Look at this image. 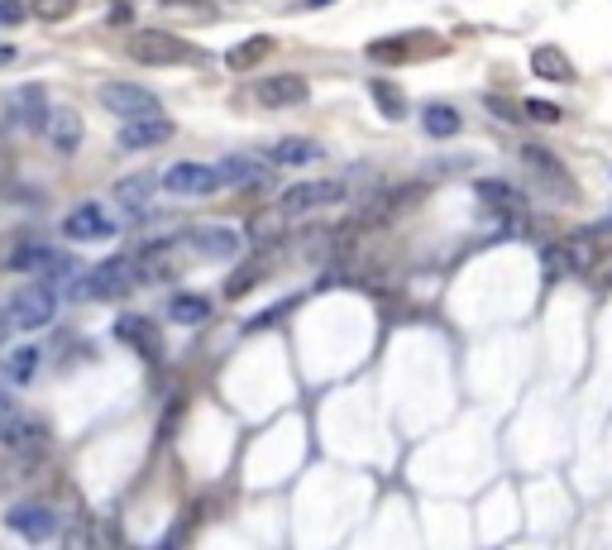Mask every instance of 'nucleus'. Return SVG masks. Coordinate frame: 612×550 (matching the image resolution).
I'll return each instance as SVG.
<instances>
[{"label": "nucleus", "mask_w": 612, "mask_h": 550, "mask_svg": "<svg viewBox=\"0 0 612 550\" xmlns=\"http://www.w3.org/2000/svg\"><path fill=\"white\" fill-rule=\"evenodd\" d=\"M421 130L436 134V139H450V134H459V110H455V106H440V101H431V106L421 110Z\"/></svg>", "instance_id": "412c9836"}, {"label": "nucleus", "mask_w": 612, "mask_h": 550, "mask_svg": "<svg viewBox=\"0 0 612 550\" xmlns=\"http://www.w3.org/2000/svg\"><path fill=\"white\" fill-rule=\"evenodd\" d=\"M44 139L58 154H72L82 144V115L72 106H53V115H48V125H44Z\"/></svg>", "instance_id": "4468645a"}, {"label": "nucleus", "mask_w": 612, "mask_h": 550, "mask_svg": "<svg viewBox=\"0 0 612 550\" xmlns=\"http://www.w3.org/2000/svg\"><path fill=\"white\" fill-rule=\"evenodd\" d=\"M187 244L197 249L201 259H235L244 249V235L235 230V225H192V235H187Z\"/></svg>", "instance_id": "1a4fd4ad"}, {"label": "nucleus", "mask_w": 612, "mask_h": 550, "mask_svg": "<svg viewBox=\"0 0 612 550\" xmlns=\"http://www.w3.org/2000/svg\"><path fill=\"white\" fill-rule=\"evenodd\" d=\"M20 20H24L20 0H0V24H20Z\"/></svg>", "instance_id": "72a5a7b5"}, {"label": "nucleus", "mask_w": 612, "mask_h": 550, "mask_svg": "<svg viewBox=\"0 0 612 550\" xmlns=\"http://www.w3.org/2000/svg\"><path fill=\"white\" fill-rule=\"evenodd\" d=\"M101 106H106L110 115H125V120H134V115H153V110H158V101H153V91L134 87V82H106V87H101Z\"/></svg>", "instance_id": "9d476101"}, {"label": "nucleus", "mask_w": 612, "mask_h": 550, "mask_svg": "<svg viewBox=\"0 0 612 550\" xmlns=\"http://www.w3.org/2000/svg\"><path fill=\"white\" fill-rule=\"evenodd\" d=\"M130 20H134V5H130V0H110L106 24H130Z\"/></svg>", "instance_id": "473e14b6"}, {"label": "nucleus", "mask_w": 612, "mask_h": 550, "mask_svg": "<svg viewBox=\"0 0 612 550\" xmlns=\"http://www.w3.org/2000/svg\"><path fill=\"white\" fill-rule=\"evenodd\" d=\"M263 53H273V39H268V34H254V39H244V44H235L225 53V67H230V72H249L254 63H263Z\"/></svg>", "instance_id": "6ab92c4d"}, {"label": "nucleus", "mask_w": 612, "mask_h": 550, "mask_svg": "<svg viewBox=\"0 0 612 550\" xmlns=\"http://www.w3.org/2000/svg\"><path fill=\"white\" fill-rule=\"evenodd\" d=\"M306 96H311V82L297 77V72H273V77H263L259 87H254V101L268 110H292V106H306Z\"/></svg>", "instance_id": "0eeeda50"}, {"label": "nucleus", "mask_w": 612, "mask_h": 550, "mask_svg": "<svg viewBox=\"0 0 612 550\" xmlns=\"http://www.w3.org/2000/svg\"><path fill=\"white\" fill-rule=\"evenodd\" d=\"M479 197H483V201H493L498 211H522V206H526L522 192H512L507 182H479Z\"/></svg>", "instance_id": "393cba45"}, {"label": "nucleus", "mask_w": 612, "mask_h": 550, "mask_svg": "<svg viewBox=\"0 0 612 550\" xmlns=\"http://www.w3.org/2000/svg\"><path fill=\"white\" fill-rule=\"evenodd\" d=\"M134 63L144 67H177V63H201V48L187 44V39H177V34H163V29H139L130 34V44H125Z\"/></svg>", "instance_id": "f257e3e1"}, {"label": "nucleus", "mask_w": 612, "mask_h": 550, "mask_svg": "<svg viewBox=\"0 0 612 550\" xmlns=\"http://www.w3.org/2000/svg\"><path fill=\"white\" fill-rule=\"evenodd\" d=\"M5 527L15 531V536H24V541H48V536L58 531V517H53V507H44V503H20L5 512Z\"/></svg>", "instance_id": "9b49d317"}, {"label": "nucleus", "mask_w": 612, "mask_h": 550, "mask_svg": "<svg viewBox=\"0 0 612 550\" xmlns=\"http://www.w3.org/2000/svg\"><path fill=\"white\" fill-rule=\"evenodd\" d=\"M10 316H15V326L20 330H39L53 321V311H58V292L48 287V278H34V283H24L10 302Z\"/></svg>", "instance_id": "f03ea898"}, {"label": "nucleus", "mask_w": 612, "mask_h": 550, "mask_svg": "<svg viewBox=\"0 0 612 550\" xmlns=\"http://www.w3.org/2000/svg\"><path fill=\"white\" fill-rule=\"evenodd\" d=\"M488 110H498V115H507V120H517V106H507V101H498V96H488Z\"/></svg>", "instance_id": "f704fd0d"}, {"label": "nucleus", "mask_w": 612, "mask_h": 550, "mask_svg": "<svg viewBox=\"0 0 612 550\" xmlns=\"http://www.w3.org/2000/svg\"><path fill=\"white\" fill-rule=\"evenodd\" d=\"M29 15H39L44 24H63L77 15V0H34L29 5Z\"/></svg>", "instance_id": "bb28decb"}, {"label": "nucleus", "mask_w": 612, "mask_h": 550, "mask_svg": "<svg viewBox=\"0 0 612 550\" xmlns=\"http://www.w3.org/2000/svg\"><path fill=\"white\" fill-rule=\"evenodd\" d=\"M10 330H15V316H10V307H0V340H5Z\"/></svg>", "instance_id": "c9c22d12"}, {"label": "nucleus", "mask_w": 612, "mask_h": 550, "mask_svg": "<svg viewBox=\"0 0 612 550\" xmlns=\"http://www.w3.org/2000/svg\"><path fill=\"white\" fill-rule=\"evenodd\" d=\"M345 201V182L340 177H311V182H292L278 206L287 216H302V211H321V206H340Z\"/></svg>", "instance_id": "7ed1b4c3"}, {"label": "nucleus", "mask_w": 612, "mask_h": 550, "mask_svg": "<svg viewBox=\"0 0 612 550\" xmlns=\"http://www.w3.org/2000/svg\"><path fill=\"white\" fill-rule=\"evenodd\" d=\"M163 10H182V15H192V20H216V5L211 0H158Z\"/></svg>", "instance_id": "c756f323"}, {"label": "nucleus", "mask_w": 612, "mask_h": 550, "mask_svg": "<svg viewBox=\"0 0 612 550\" xmlns=\"http://www.w3.org/2000/svg\"><path fill=\"white\" fill-rule=\"evenodd\" d=\"M263 273H268V259H249V264H240L235 273H230V283H225V297L240 302L244 292H254V287L263 283Z\"/></svg>", "instance_id": "aec40b11"}, {"label": "nucleus", "mask_w": 612, "mask_h": 550, "mask_svg": "<svg viewBox=\"0 0 612 550\" xmlns=\"http://www.w3.org/2000/svg\"><path fill=\"white\" fill-rule=\"evenodd\" d=\"M134 283H139V268H134L130 254L106 259V264H96L87 273V302H110V297H125Z\"/></svg>", "instance_id": "20e7f679"}, {"label": "nucleus", "mask_w": 612, "mask_h": 550, "mask_svg": "<svg viewBox=\"0 0 612 550\" xmlns=\"http://www.w3.org/2000/svg\"><path fill=\"white\" fill-rule=\"evenodd\" d=\"M5 374L15 378V383H29V378L39 374V350H34V345L15 350V354H10V364H5Z\"/></svg>", "instance_id": "a878e982"}, {"label": "nucleus", "mask_w": 612, "mask_h": 550, "mask_svg": "<svg viewBox=\"0 0 612 550\" xmlns=\"http://www.w3.org/2000/svg\"><path fill=\"white\" fill-rule=\"evenodd\" d=\"M168 321H177V326H201V321H211V302L197 297V292H177L173 302H168Z\"/></svg>", "instance_id": "a211bd4d"}, {"label": "nucleus", "mask_w": 612, "mask_h": 550, "mask_svg": "<svg viewBox=\"0 0 612 550\" xmlns=\"http://www.w3.org/2000/svg\"><path fill=\"white\" fill-rule=\"evenodd\" d=\"M153 187H163V177L130 173V177H120V182L110 187V197H115V206H125V211H144V206L153 201Z\"/></svg>", "instance_id": "2eb2a0df"}, {"label": "nucleus", "mask_w": 612, "mask_h": 550, "mask_svg": "<svg viewBox=\"0 0 612 550\" xmlns=\"http://www.w3.org/2000/svg\"><path fill=\"white\" fill-rule=\"evenodd\" d=\"M48 115H53V106H48L44 87H15L10 96H5V120H10L15 130H39L44 134Z\"/></svg>", "instance_id": "423d86ee"}, {"label": "nucleus", "mask_w": 612, "mask_h": 550, "mask_svg": "<svg viewBox=\"0 0 612 550\" xmlns=\"http://www.w3.org/2000/svg\"><path fill=\"white\" fill-rule=\"evenodd\" d=\"M63 235L67 240H77V244H87V240H106V235H115V220L96 206V201H82L72 216L63 220Z\"/></svg>", "instance_id": "ddd939ff"}, {"label": "nucleus", "mask_w": 612, "mask_h": 550, "mask_svg": "<svg viewBox=\"0 0 612 550\" xmlns=\"http://www.w3.org/2000/svg\"><path fill=\"white\" fill-rule=\"evenodd\" d=\"M369 58H378V63H397V58H407V39H378V44H369Z\"/></svg>", "instance_id": "7c9ffc66"}, {"label": "nucleus", "mask_w": 612, "mask_h": 550, "mask_svg": "<svg viewBox=\"0 0 612 550\" xmlns=\"http://www.w3.org/2000/svg\"><path fill=\"white\" fill-rule=\"evenodd\" d=\"M522 163H531V168H536V173H541V177H555V182H560V158H555V154H546V149H536V144H526V149H522Z\"/></svg>", "instance_id": "cd10ccee"}, {"label": "nucleus", "mask_w": 612, "mask_h": 550, "mask_svg": "<svg viewBox=\"0 0 612 550\" xmlns=\"http://www.w3.org/2000/svg\"><path fill=\"white\" fill-rule=\"evenodd\" d=\"M220 168V182H225V187H249V182H254V177H259V168H254V158H225V163H216Z\"/></svg>", "instance_id": "5701e85b"}, {"label": "nucleus", "mask_w": 612, "mask_h": 550, "mask_svg": "<svg viewBox=\"0 0 612 550\" xmlns=\"http://www.w3.org/2000/svg\"><path fill=\"white\" fill-rule=\"evenodd\" d=\"M306 5H311V10H321V5H330V0H306Z\"/></svg>", "instance_id": "4c0bfd02"}, {"label": "nucleus", "mask_w": 612, "mask_h": 550, "mask_svg": "<svg viewBox=\"0 0 612 550\" xmlns=\"http://www.w3.org/2000/svg\"><path fill=\"white\" fill-rule=\"evenodd\" d=\"M526 115L541 120V125H555V120H560V106H550V101H526Z\"/></svg>", "instance_id": "2f4dec72"}, {"label": "nucleus", "mask_w": 612, "mask_h": 550, "mask_svg": "<svg viewBox=\"0 0 612 550\" xmlns=\"http://www.w3.org/2000/svg\"><path fill=\"white\" fill-rule=\"evenodd\" d=\"M373 106L383 110V115H388V120H402V115H407V101H402V91L393 87V82H373Z\"/></svg>", "instance_id": "b1692460"}, {"label": "nucleus", "mask_w": 612, "mask_h": 550, "mask_svg": "<svg viewBox=\"0 0 612 550\" xmlns=\"http://www.w3.org/2000/svg\"><path fill=\"white\" fill-rule=\"evenodd\" d=\"M326 154L316 139H278L273 149H268V163H278V168H306V163H316V158Z\"/></svg>", "instance_id": "dca6fc26"}, {"label": "nucleus", "mask_w": 612, "mask_h": 550, "mask_svg": "<svg viewBox=\"0 0 612 550\" xmlns=\"http://www.w3.org/2000/svg\"><path fill=\"white\" fill-rule=\"evenodd\" d=\"M565 249H569V264L579 268V273H589V268L598 264V249L589 244V235H574V240H569Z\"/></svg>", "instance_id": "c85d7f7f"}, {"label": "nucleus", "mask_w": 612, "mask_h": 550, "mask_svg": "<svg viewBox=\"0 0 612 550\" xmlns=\"http://www.w3.org/2000/svg\"><path fill=\"white\" fill-rule=\"evenodd\" d=\"M10 63H15V48H10V44H0V67H10Z\"/></svg>", "instance_id": "e433bc0d"}, {"label": "nucleus", "mask_w": 612, "mask_h": 550, "mask_svg": "<svg viewBox=\"0 0 612 550\" xmlns=\"http://www.w3.org/2000/svg\"><path fill=\"white\" fill-rule=\"evenodd\" d=\"M115 335H120V340H130V345H139L149 359L158 354V335H153V326L144 321V316H125V321L115 326Z\"/></svg>", "instance_id": "4be33fe9"}, {"label": "nucleus", "mask_w": 612, "mask_h": 550, "mask_svg": "<svg viewBox=\"0 0 612 550\" xmlns=\"http://www.w3.org/2000/svg\"><path fill=\"white\" fill-rule=\"evenodd\" d=\"M220 187H225L220 168H211V163H173L163 173V192H173V197H211Z\"/></svg>", "instance_id": "39448f33"}, {"label": "nucleus", "mask_w": 612, "mask_h": 550, "mask_svg": "<svg viewBox=\"0 0 612 550\" xmlns=\"http://www.w3.org/2000/svg\"><path fill=\"white\" fill-rule=\"evenodd\" d=\"M177 134V125L168 120V115H134L130 125L120 130V149H130V154H144V149H158V144H168Z\"/></svg>", "instance_id": "6e6552de"}, {"label": "nucleus", "mask_w": 612, "mask_h": 550, "mask_svg": "<svg viewBox=\"0 0 612 550\" xmlns=\"http://www.w3.org/2000/svg\"><path fill=\"white\" fill-rule=\"evenodd\" d=\"M134 268H139V283H158V278H173L182 268V254H177L173 240H153L134 254Z\"/></svg>", "instance_id": "f8f14e48"}, {"label": "nucleus", "mask_w": 612, "mask_h": 550, "mask_svg": "<svg viewBox=\"0 0 612 550\" xmlns=\"http://www.w3.org/2000/svg\"><path fill=\"white\" fill-rule=\"evenodd\" d=\"M531 72H536L541 82H574V63H569L560 48H536V53H531Z\"/></svg>", "instance_id": "f3484780"}]
</instances>
